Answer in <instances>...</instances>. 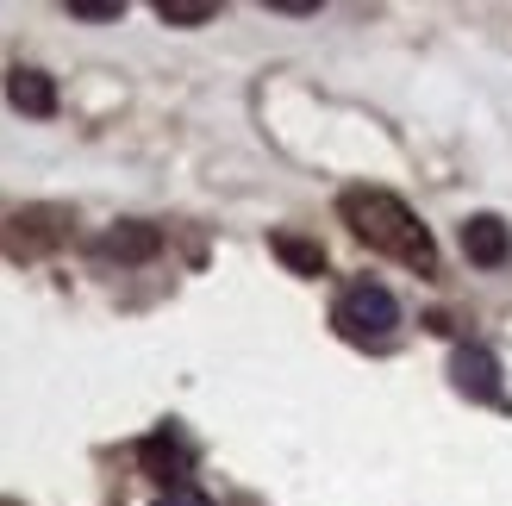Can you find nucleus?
<instances>
[{
	"label": "nucleus",
	"instance_id": "f257e3e1",
	"mask_svg": "<svg viewBox=\"0 0 512 506\" xmlns=\"http://www.w3.org/2000/svg\"><path fill=\"white\" fill-rule=\"evenodd\" d=\"M338 213L369 250H381V257H394V263L419 269V275H438V244H431V232L419 225V213L406 207L400 194H388V188H344Z\"/></svg>",
	"mask_w": 512,
	"mask_h": 506
},
{
	"label": "nucleus",
	"instance_id": "f03ea898",
	"mask_svg": "<svg viewBox=\"0 0 512 506\" xmlns=\"http://www.w3.org/2000/svg\"><path fill=\"white\" fill-rule=\"evenodd\" d=\"M331 325L350 338V344H363V350H388L394 332H400V300L381 288V282H350L338 294V313H331Z\"/></svg>",
	"mask_w": 512,
	"mask_h": 506
},
{
	"label": "nucleus",
	"instance_id": "7ed1b4c3",
	"mask_svg": "<svg viewBox=\"0 0 512 506\" xmlns=\"http://www.w3.org/2000/svg\"><path fill=\"white\" fill-rule=\"evenodd\" d=\"M450 375H456V388H463L469 400H488V407H506V388H500V363H494V350H481V344H456Z\"/></svg>",
	"mask_w": 512,
	"mask_h": 506
},
{
	"label": "nucleus",
	"instance_id": "20e7f679",
	"mask_svg": "<svg viewBox=\"0 0 512 506\" xmlns=\"http://www.w3.org/2000/svg\"><path fill=\"white\" fill-rule=\"evenodd\" d=\"M138 463H144V475H157L163 488H182L194 450L182 444V432H175V425H163V432H150V438L138 444Z\"/></svg>",
	"mask_w": 512,
	"mask_h": 506
},
{
	"label": "nucleus",
	"instance_id": "39448f33",
	"mask_svg": "<svg viewBox=\"0 0 512 506\" xmlns=\"http://www.w3.org/2000/svg\"><path fill=\"white\" fill-rule=\"evenodd\" d=\"M463 257L481 263V269H500V263L512 257V232H506V219H494V213L463 219Z\"/></svg>",
	"mask_w": 512,
	"mask_h": 506
},
{
	"label": "nucleus",
	"instance_id": "423d86ee",
	"mask_svg": "<svg viewBox=\"0 0 512 506\" xmlns=\"http://www.w3.org/2000/svg\"><path fill=\"white\" fill-rule=\"evenodd\" d=\"M157 250H163V232L157 225H138V219H125L100 238V257H113V263H144V257H157Z\"/></svg>",
	"mask_w": 512,
	"mask_h": 506
},
{
	"label": "nucleus",
	"instance_id": "0eeeda50",
	"mask_svg": "<svg viewBox=\"0 0 512 506\" xmlns=\"http://www.w3.org/2000/svg\"><path fill=\"white\" fill-rule=\"evenodd\" d=\"M7 100L19 113H32V119H50L57 113V82H50L44 69H13L7 75Z\"/></svg>",
	"mask_w": 512,
	"mask_h": 506
},
{
	"label": "nucleus",
	"instance_id": "6e6552de",
	"mask_svg": "<svg viewBox=\"0 0 512 506\" xmlns=\"http://www.w3.org/2000/svg\"><path fill=\"white\" fill-rule=\"evenodd\" d=\"M269 250H275V257L288 263L294 275H325V250H319V244H306V238H288V232H275V238H269Z\"/></svg>",
	"mask_w": 512,
	"mask_h": 506
},
{
	"label": "nucleus",
	"instance_id": "1a4fd4ad",
	"mask_svg": "<svg viewBox=\"0 0 512 506\" xmlns=\"http://www.w3.org/2000/svg\"><path fill=\"white\" fill-rule=\"evenodd\" d=\"M219 7H213V0H157V19L163 25H207Z\"/></svg>",
	"mask_w": 512,
	"mask_h": 506
},
{
	"label": "nucleus",
	"instance_id": "9d476101",
	"mask_svg": "<svg viewBox=\"0 0 512 506\" xmlns=\"http://www.w3.org/2000/svg\"><path fill=\"white\" fill-rule=\"evenodd\" d=\"M69 13H75V19H119L125 0H69Z\"/></svg>",
	"mask_w": 512,
	"mask_h": 506
},
{
	"label": "nucleus",
	"instance_id": "9b49d317",
	"mask_svg": "<svg viewBox=\"0 0 512 506\" xmlns=\"http://www.w3.org/2000/svg\"><path fill=\"white\" fill-rule=\"evenodd\" d=\"M157 506H213V500L200 494L194 482H182V488H163V494H157Z\"/></svg>",
	"mask_w": 512,
	"mask_h": 506
}]
</instances>
